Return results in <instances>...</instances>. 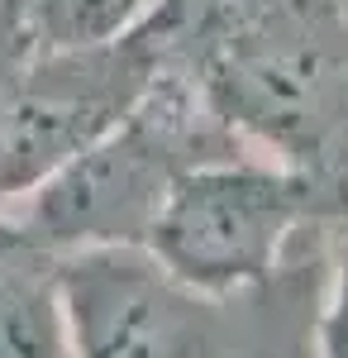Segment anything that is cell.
Returning a JSON list of instances; mask_svg holds the SVG:
<instances>
[{"label": "cell", "mask_w": 348, "mask_h": 358, "mask_svg": "<svg viewBox=\"0 0 348 358\" xmlns=\"http://www.w3.org/2000/svg\"><path fill=\"white\" fill-rule=\"evenodd\" d=\"M138 34L248 153L348 206V0H162Z\"/></svg>", "instance_id": "cell-1"}, {"label": "cell", "mask_w": 348, "mask_h": 358, "mask_svg": "<svg viewBox=\"0 0 348 358\" xmlns=\"http://www.w3.org/2000/svg\"><path fill=\"white\" fill-rule=\"evenodd\" d=\"M72 358H320L324 234H305L268 277L201 292L143 248L62 258Z\"/></svg>", "instance_id": "cell-2"}, {"label": "cell", "mask_w": 348, "mask_h": 358, "mask_svg": "<svg viewBox=\"0 0 348 358\" xmlns=\"http://www.w3.org/2000/svg\"><path fill=\"white\" fill-rule=\"evenodd\" d=\"M248 153L182 82L153 77L115 129L72 153L5 210L67 258L86 248H143L172 187L201 163Z\"/></svg>", "instance_id": "cell-3"}, {"label": "cell", "mask_w": 348, "mask_h": 358, "mask_svg": "<svg viewBox=\"0 0 348 358\" xmlns=\"http://www.w3.org/2000/svg\"><path fill=\"white\" fill-rule=\"evenodd\" d=\"M344 220L348 206L320 182L239 153L191 167L172 187L143 253L187 287L234 292L268 277L305 234H329Z\"/></svg>", "instance_id": "cell-4"}, {"label": "cell", "mask_w": 348, "mask_h": 358, "mask_svg": "<svg viewBox=\"0 0 348 358\" xmlns=\"http://www.w3.org/2000/svg\"><path fill=\"white\" fill-rule=\"evenodd\" d=\"M158 67L143 34H124L77 53H29L5 115V187L10 201L43 182L72 153L115 129L143 101ZM5 201V206H10Z\"/></svg>", "instance_id": "cell-5"}, {"label": "cell", "mask_w": 348, "mask_h": 358, "mask_svg": "<svg viewBox=\"0 0 348 358\" xmlns=\"http://www.w3.org/2000/svg\"><path fill=\"white\" fill-rule=\"evenodd\" d=\"M0 358H72L62 258L0 206Z\"/></svg>", "instance_id": "cell-6"}, {"label": "cell", "mask_w": 348, "mask_h": 358, "mask_svg": "<svg viewBox=\"0 0 348 358\" xmlns=\"http://www.w3.org/2000/svg\"><path fill=\"white\" fill-rule=\"evenodd\" d=\"M162 0H24L10 24L29 53H77L134 34Z\"/></svg>", "instance_id": "cell-7"}, {"label": "cell", "mask_w": 348, "mask_h": 358, "mask_svg": "<svg viewBox=\"0 0 348 358\" xmlns=\"http://www.w3.org/2000/svg\"><path fill=\"white\" fill-rule=\"evenodd\" d=\"M320 358H348V220L324 234Z\"/></svg>", "instance_id": "cell-8"}, {"label": "cell", "mask_w": 348, "mask_h": 358, "mask_svg": "<svg viewBox=\"0 0 348 358\" xmlns=\"http://www.w3.org/2000/svg\"><path fill=\"white\" fill-rule=\"evenodd\" d=\"M24 57L29 48L20 38V29L0 15V206L10 201V187H5V115H10V91H15V77H20Z\"/></svg>", "instance_id": "cell-9"}]
</instances>
